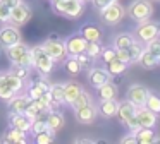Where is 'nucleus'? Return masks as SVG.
Listing matches in <instances>:
<instances>
[{
    "instance_id": "9d476101",
    "label": "nucleus",
    "mask_w": 160,
    "mask_h": 144,
    "mask_svg": "<svg viewBox=\"0 0 160 144\" xmlns=\"http://www.w3.org/2000/svg\"><path fill=\"white\" fill-rule=\"evenodd\" d=\"M21 41V33H19L18 26H4L0 27V46L2 48H7L11 45Z\"/></svg>"
},
{
    "instance_id": "2f4dec72",
    "label": "nucleus",
    "mask_w": 160,
    "mask_h": 144,
    "mask_svg": "<svg viewBox=\"0 0 160 144\" xmlns=\"http://www.w3.org/2000/svg\"><path fill=\"white\" fill-rule=\"evenodd\" d=\"M128 50V55H129V64H134V62H138L139 55H141V51L145 50V46H143V43H139V41H134V43L131 45V46L126 48Z\"/></svg>"
},
{
    "instance_id": "dca6fc26",
    "label": "nucleus",
    "mask_w": 160,
    "mask_h": 144,
    "mask_svg": "<svg viewBox=\"0 0 160 144\" xmlns=\"http://www.w3.org/2000/svg\"><path fill=\"white\" fill-rule=\"evenodd\" d=\"M79 34L84 38L86 41H100L102 40V29H100V26L98 24H95V22H84V24H81V27H79Z\"/></svg>"
},
{
    "instance_id": "39448f33",
    "label": "nucleus",
    "mask_w": 160,
    "mask_h": 144,
    "mask_svg": "<svg viewBox=\"0 0 160 144\" xmlns=\"http://www.w3.org/2000/svg\"><path fill=\"white\" fill-rule=\"evenodd\" d=\"M100 16H102V21H103L105 24L115 26V24H119L124 19L126 9H124V5L119 3V0H114V2H110L107 7H103V9L100 10Z\"/></svg>"
},
{
    "instance_id": "473e14b6",
    "label": "nucleus",
    "mask_w": 160,
    "mask_h": 144,
    "mask_svg": "<svg viewBox=\"0 0 160 144\" xmlns=\"http://www.w3.org/2000/svg\"><path fill=\"white\" fill-rule=\"evenodd\" d=\"M102 48L103 46L100 45V41H86V50H84V53L88 57H91L93 60H97V58H100Z\"/></svg>"
},
{
    "instance_id": "20e7f679",
    "label": "nucleus",
    "mask_w": 160,
    "mask_h": 144,
    "mask_svg": "<svg viewBox=\"0 0 160 144\" xmlns=\"http://www.w3.org/2000/svg\"><path fill=\"white\" fill-rule=\"evenodd\" d=\"M160 33V22H153V21H145V22H138V26H136L134 29V40L139 41V43H148L150 40H153V38H157Z\"/></svg>"
},
{
    "instance_id": "4468645a",
    "label": "nucleus",
    "mask_w": 160,
    "mask_h": 144,
    "mask_svg": "<svg viewBox=\"0 0 160 144\" xmlns=\"http://www.w3.org/2000/svg\"><path fill=\"white\" fill-rule=\"evenodd\" d=\"M134 113H136V105L131 103L129 99H126V101H122V103H117L115 117L119 118V122H121L122 125H126V123L134 117Z\"/></svg>"
},
{
    "instance_id": "79ce46f5",
    "label": "nucleus",
    "mask_w": 160,
    "mask_h": 144,
    "mask_svg": "<svg viewBox=\"0 0 160 144\" xmlns=\"http://www.w3.org/2000/svg\"><path fill=\"white\" fill-rule=\"evenodd\" d=\"M9 16H11V7L0 2V22H9Z\"/></svg>"
},
{
    "instance_id": "3c124183",
    "label": "nucleus",
    "mask_w": 160,
    "mask_h": 144,
    "mask_svg": "<svg viewBox=\"0 0 160 144\" xmlns=\"http://www.w3.org/2000/svg\"><path fill=\"white\" fill-rule=\"evenodd\" d=\"M158 36H160V33H158Z\"/></svg>"
},
{
    "instance_id": "37998d69",
    "label": "nucleus",
    "mask_w": 160,
    "mask_h": 144,
    "mask_svg": "<svg viewBox=\"0 0 160 144\" xmlns=\"http://www.w3.org/2000/svg\"><path fill=\"white\" fill-rule=\"evenodd\" d=\"M91 2H93V5L97 7L98 10H102L103 7H107L110 2H114V0H91Z\"/></svg>"
},
{
    "instance_id": "2eb2a0df",
    "label": "nucleus",
    "mask_w": 160,
    "mask_h": 144,
    "mask_svg": "<svg viewBox=\"0 0 160 144\" xmlns=\"http://www.w3.org/2000/svg\"><path fill=\"white\" fill-rule=\"evenodd\" d=\"M45 122H47V129H48L50 132H53V134H57L59 130H62V127L66 125L64 115L60 112H57L55 108L50 110V112L45 115Z\"/></svg>"
},
{
    "instance_id": "f03ea898",
    "label": "nucleus",
    "mask_w": 160,
    "mask_h": 144,
    "mask_svg": "<svg viewBox=\"0 0 160 144\" xmlns=\"http://www.w3.org/2000/svg\"><path fill=\"white\" fill-rule=\"evenodd\" d=\"M52 5H53V12L59 14V16L69 17V19H78L83 14L84 0H57Z\"/></svg>"
},
{
    "instance_id": "423d86ee",
    "label": "nucleus",
    "mask_w": 160,
    "mask_h": 144,
    "mask_svg": "<svg viewBox=\"0 0 160 144\" xmlns=\"http://www.w3.org/2000/svg\"><path fill=\"white\" fill-rule=\"evenodd\" d=\"M31 7L24 2H19L18 5L11 7V16H9V22H12L14 26H22L31 19Z\"/></svg>"
},
{
    "instance_id": "a878e982",
    "label": "nucleus",
    "mask_w": 160,
    "mask_h": 144,
    "mask_svg": "<svg viewBox=\"0 0 160 144\" xmlns=\"http://www.w3.org/2000/svg\"><path fill=\"white\" fill-rule=\"evenodd\" d=\"M97 96H98V99H112V98H115V96H117V84L107 81L105 84L98 86L97 88Z\"/></svg>"
},
{
    "instance_id": "c9c22d12",
    "label": "nucleus",
    "mask_w": 160,
    "mask_h": 144,
    "mask_svg": "<svg viewBox=\"0 0 160 144\" xmlns=\"http://www.w3.org/2000/svg\"><path fill=\"white\" fill-rule=\"evenodd\" d=\"M16 75H18L21 81H26V79L31 77V67H26V65H19V64H14L12 65V70Z\"/></svg>"
},
{
    "instance_id": "7c9ffc66",
    "label": "nucleus",
    "mask_w": 160,
    "mask_h": 144,
    "mask_svg": "<svg viewBox=\"0 0 160 144\" xmlns=\"http://www.w3.org/2000/svg\"><path fill=\"white\" fill-rule=\"evenodd\" d=\"M62 62H64V69H66L67 74L78 75L81 72V65H79V62H78L76 57H71V55H69V58H64Z\"/></svg>"
},
{
    "instance_id": "a18cd8bd",
    "label": "nucleus",
    "mask_w": 160,
    "mask_h": 144,
    "mask_svg": "<svg viewBox=\"0 0 160 144\" xmlns=\"http://www.w3.org/2000/svg\"><path fill=\"white\" fill-rule=\"evenodd\" d=\"M0 2L4 3V5H7V7H14V5H18L21 0H0Z\"/></svg>"
},
{
    "instance_id": "f257e3e1",
    "label": "nucleus",
    "mask_w": 160,
    "mask_h": 144,
    "mask_svg": "<svg viewBox=\"0 0 160 144\" xmlns=\"http://www.w3.org/2000/svg\"><path fill=\"white\" fill-rule=\"evenodd\" d=\"M31 55H33V67L36 69V72H38L40 75H48L50 72L53 70L55 62H53L52 57L43 50L42 45L33 46L31 48Z\"/></svg>"
},
{
    "instance_id": "72a5a7b5",
    "label": "nucleus",
    "mask_w": 160,
    "mask_h": 144,
    "mask_svg": "<svg viewBox=\"0 0 160 144\" xmlns=\"http://www.w3.org/2000/svg\"><path fill=\"white\" fill-rule=\"evenodd\" d=\"M24 113H26V115H28L31 120H35V118H40V117H45V115H47V113L43 112V110L40 108V106L36 105V103L33 101V99H29L28 106H26V110H24Z\"/></svg>"
},
{
    "instance_id": "c756f323",
    "label": "nucleus",
    "mask_w": 160,
    "mask_h": 144,
    "mask_svg": "<svg viewBox=\"0 0 160 144\" xmlns=\"http://www.w3.org/2000/svg\"><path fill=\"white\" fill-rule=\"evenodd\" d=\"M138 64L141 65L143 69H146V70H152V69L157 67V57L153 53H150L148 50H143L141 55H139V58H138Z\"/></svg>"
},
{
    "instance_id": "1a4fd4ad",
    "label": "nucleus",
    "mask_w": 160,
    "mask_h": 144,
    "mask_svg": "<svg viewBox=\"0 0 160 144\" xmlns=\"http://www.w3.org/2000/svg\"><path fill=\"white\" fill-rule=\"evenodd\" d=\"M74 113H76V120H78V122L88 125V123H93L95 120H97L98 108L93 105V101H90L88 105L81 106V108H76V110H74Z\"/></svg>"
},
{
    "instance_id": "9b49d317",
    "label": "nucleus",
    "mask_w": 160,
    "mask_h": 144,
    "mask_svg": "<svg viewBox=\"0 0 160 144\" xmlns=\"http://www.w3.org/2000/svg\"><path fill=\"white\" fill-rule=\"evenodd\" d=\"M50 84L47 81V75H36V77L31 79L28 86V96L29 98H38V96H43L47 91H48Z\"/></svg>"
},
{
    "instance_id": "393cba45",
    "label": "nucleus",
    "mask_w": 160,
    "mask_h": 144,
    "mask_svg": "<svg viewBox=\"0 0 160 144\" xmlns=\"http://www.w3.org/2000/svg\"><path fill=\"white\" fill-rule=\"evenodd\" d=\"M115 112H117V101H115V98H112V99H100L98 113H100L103 118H112V117H115Z\"/></svg>"
},
{
    "instance_id": "f8f14e48",
    "label": "nucleus",
    "mask_w": 160,
    "mask_h": 144,
    "mask_svg": "<svg viewBox=\"0 0 160 144\" xmlns=\"http://www.w3.org/2000/svg\"><path fill=\"white\" fill-rule=\"evenodd\" d=\"M157 117L153 112H150L146 106H136V113H134V118L138 122L139 127H155L157 123Z\"/></svg>"
},
{
    "instance_id": "58836bf2",
    "label": "nucleus",
    "mask_w": 160,
    "mask_h": 144,
    "mask_svg": "<svg viewBox=\"0 0 160 144\" xmlns=\"http://www.w3.org/2000/svg\"><path fill=\"white\" fill-rule=\"evenodd\" d=\"M146 46H145V50H148L150 53H153L155 57H158L160 55V36H157V38H153V40H150L148 43H145Z\"/></svg>"
},
{
    "instance_id": "c03bdc74",
    "label": "nucleus",
    "mask_w": 160,
    "mask_h": 144,
    "mask_svg": "<svg viewBox=\"0 0 160 144\" xmlns=\"http://www.w3.org/2000/svg\"><path fill=\"white\" fill-rule=\"evenodd\" d=\"M121 144H136V139H134V136H132L131 132L128 134V136H124L121 139Z\"/></svg>"
},
{
    "instance_id": "a211bd4d",
    "label": "nucleus",
    "mask_w": 160,
    "mask_h": 144,
    "mask_svg": "<svg viewBox=\"0 0 160 144\" xmlns=\"http://www.w3.org/2000/svg\"><path fill=\"white\" fill-rule=\"evenodd\" d=\"M0 141H2V142H9V144H26L29 139H28V132L12 129L11 127L4 136L0 137Z\"/></svg>"
},
{
    "instance_id": "49530a36",
    "label": "nucleus",
    "mask_w": 160,
    "mask_h": 144,
    "mask_svg": "<svg viewBox=\"0 0 160 144\" xmlns=\"http://www.w3.org/2000/svg\"><path fill=\"white\" fill-rule=\"evenodd\" d=\"M76 142H86V144H90V142H93L91 139H76Z\"/></svg>"
},
{
    "instance_id": "6ab92c4d",
    "label": "nucleus",
    "mask_w": 160,
    "mask_h": 144,
    "mask_svg": "<svg viewBox=\"0 0 160 144\" xmlns=\"http://www.w3.org/2000/svg\"><path fill=\"white\" fill-rule=\"evenodd\" d=\"M146 93H148V89H146L145 86L132 84L131 88L128 89V99L131 103H134L136 106H141L143 103H145V99H146Z\"/></svg>"
},
{
    "instance_id": "5701e85b",
    "label": "nucleus",
    "mask_w": 160,
    "mask_h": 144,
    "mask_svg": "<svg viewBox=\"0 0 160 144\" xmlns=\"http://www.w3.org/2000/svg\"><path fill=\"white\" fill-rule=\"evenodd\" d=\"M83 91V86L76 81H69V82H64V103L71 105L74 99L78 98V94Z\"/></svg>"
},
{
    "instance_id": "412c9836",
    "label": "nucleus",
    "mask_w": 160,
    "mask_h": 144,
    "mask_svg": "<svg viewBox=\"0 0 160 144\" xmlns=\"http://www.w3.org/2000/svg\"><path fill=\"white\" fill-rule=\"evenodd\" d=\"M131 134L134 136L136 144H153L155 142V137H157L153 127H139L138 130H134Z\"/></svg>"
},
{
    "instance_id": "4be33fe9",
    "label": "nucleus",
    "mask_w": 160,
    "mask_h": 144,
    "mask_svg": "<svg viewBox=\"0 0 160 144\" xmlns=\"http://www.w3.org/2000/svg\"><path fill=\"white\" fill-rule=\"evenodd\" d=\"M28 50H29L28 45H24L22 41H18V43H14V45H11V46L5 48V55H7V58L12 62V64H18L19 58H21Z\"/></svg>"
},
{
    "instance_id": "de8ad7c7",
    "label": "nucleus",
    "mask_w": 160,
    "mask_h": 144,
    "mask_svg": "<svg viewBox=\"0 0 160 144\" xmlns=\"http://www.w3.org/2000/svg\"><path fill=\"white\" fill-rule=\"evenodd\" d=\"M157 65H160V55L157 57Z\"/></svg>"
},
{
    "instance_id": "0eeeda50",
    "label": "nucleus",
    "mask_w": 160,
    "mask_h": 144,
    "mask_svg": "<svg viewBox=\"0 0 160 144\" xmlns=\"http://www.w3.org/2000/svg\"><path fill=\"white\" fill-rule=\"evenodd\" d=\"M42 46L52 57L53 62H62L67 57V51H66V46H64L62 40H47Z\"/></svg>"
},
{
    "instance_id": "ea45409f",
    "label": "nucleus",
    "mask_w": 160,
    "mask_h": 144,
    "mask_svg": "<svg viewBox=\"0 0 160 144\" xmlns=\"http://www.w3.org/2000/svg\"><path fill=\"white\" fill-rule=\"evenodd\" d=\"M76 58H78V62H79V65H81V70H86V69H91V64H93V58L91 57H88L86 53H78L76 55Z\"/></svg>"
},
{
    "instance_id": "6e6552de",
    "label": "nucleus",
    "mask_w": 160,
    "mask_h": 144,
    "mask_svg": "<svg viewBox=\"0 0 160 144\" xmlns=\"http://www.w3.org/2000/svg\"><path fill=\"white\" fill-rule=\"evenodd\" d=\"M62 43H64V46H66L67 55H71V57H76L78 53H83V51L86 50V40H84L79 33L67 36Z\"/></svg>"
},
{
    "instance_id": "f704fd0d",
    "label": "nucleus",
    "mask_w": 160,
    "mask_h": 144,
    "mask_svg": "<svg viewBox=\"0 0 160 144\" xmlns=\"http://www.w3.org/2000/svg\"><path fill=\"white\" fill-rule=\"evenodd\" d=\"M33 141H35L36 144H52L53 141H55V134L47 129V130H43V132L33 134Z\"/></svg>"
},
{
    "instance_id": "bb28decb",
    "label": "nucleus",
    "mask_w": 160,
    "mask_h": 144,
    "mask_svg": "<svg viewBox=\"0 0 160 144\" xmlns=\"http://www.w3.org/2000/svg\"><path fill=\"white\" fill-rule=\"evenodd\" d=\"M143 106H146V108H148L150 112H153L155 115H160V94L158 93H153V91H148Z\"/></svg>"
},
{
    "instance_id": "8fccbe9b",
    "label": "nucleus",
    "mask_w": 160,
    "mask_h": 144,
    "mask_svg": "<svg viewBox=\"0 0 160 144\" xmlns=\"http://www.w3.org/2000/svg\"><path fill=\"white\" fill-rule=\"evenodd\" d=\"M53 2H57V0H52V3H53Z\"/></svg>"
},
{
    "instance_id": "b1692460",
    "label": "nucleus",
    "mask_w": 160,
    "mask_h": 144,
    "mask_svg": "<svg viewBox=\"0 0 160 144\" xmlns=\"http://www.w3.org/2000/svg\"><path fill=\"white\" fill-rule=\"evenodd\" d=\"M48 94H50V99H52V106H53V108L64 105V84H62V82L50 84Z\"/></svg>"
},
{
    "instance_id": "603ef678",
    "label": "nucleus",
    "mask_w": 160,
    "mask_h": 144,
    "mask_svg": "<svg viewBox=\"0 0 160 144\" xmlns=\"http://www.w3.org/2000/svg\"><path fill=\"white\" fill-rule=\"evenodd\" d=\"M84 2H86V0H84Z\"/></svg>"
},
{
    "instance_id": "cd10ccee",
    "label": "nucleus",
    "mask_w": 160,
    "mask_h": 144,
    "mask_svg": "<svg viewBox=\"0 0 160 144\" xmlns=\"http://www.w3.org/2000/svg\"><path fill=\"white\" fill-rule=\"evenodd\" d=\"M134 36H132L131 33H121L117 34V36L114 38V48L115 50H124V48L131 46L132 43H134Z\"/></svg>"
},
{
    "instance_id": "a19ab883",
    "label": "nucleus",
    "mask_w": 160,
    "mask_h": 144,
    "mask_svg": "<svg viewBox=\"0 0 160 144\" xmlns=\"http://www.w3.org/2000/svg\"><path fill=\"white\" fill-rule=\"evenodd\" d=\"M115 57V48H102V53H100V58L102 62H110L112 58Z\"/></svg>"
},
{
    "instance_id": "e433bc0d",
    "label": "nucleus",
    "mask_w": 160,
    "mask_h": 144,
    "mask_svg": "<svg viewBox=\"0 0 160 144\" xmlns=\"http://www.w3.org/2000/svg\"><path fill=\"white\" fill-rule=\"evenodd\" d=\"M91 101V96H90V93H86L83 89V91L78 94V98L74 99L72 103H71V106H72V110H76V108H81V106H84V105H88V103Z\"/></svg>"
},
{
    "instance_id": "c85d7f7f",
    "label": "nucleus",
    "mask_w": 160,
    "mask_h": 144,
    "mask_svg": "<svg viewBox=\"0 0 160 144\" xmlns=\"http://www.w3.org/2000/svg\"><path fill=\"white\" fill-rule=\"evenodd\" d=\"M105 65H107L105 69L108 70V74H110V75H121L122 72L128 69V64H126V62H122L121 58H117V57H114L110 62H107Z\"/></svg>"
},
{
    "instance_id": "aec40b11",
    "label": "nucleus",
    "mask_w": 160,
    "mask_h": 144,
    "mask_svg": "<svg viewBox=\"0 0 160 144\" xmlns=\"http://www.w3.org/2000/svg\"><path fill=\"white\" fill-rule=\"evenodd\" d=\"M29 96L28 94H14L11 99H7L9 101V112L11 113H24L26 106H28L29 103Z\"/></svg>"
},
{
    "instance_id": "4c0bfd02",
    "label": "nucleus",
    "mask_w": 160,
    "mask_h": 144,
    "mask_svg": "<svg viewBox=\"0 0 160 144\" xmlns=\"http://www.w3.org/2000/svg\"><path fill=\"white\" fill-rule=\"evenodd\" d=\"M31 134H38V132H43L47 130V122H45V117H40V118H35L31 122V127H29Z\"/></svg>"
},
{
    "instance_id": "f3484780",
    "label": "nucleus",
    "mask_w": 160,
    "mask_h": 144,
    "mask_svg": "<svg viewBox=\"0 0 160 144\" xmlns=\"http://www.w3.org/2000/svg\"><path fill=\"white\" fill-rule=\"evenodd\" d=\"M33 120L29 118L26 113H11L9 115V125L12 129L18 130H24V132H29V127H31Z\"/></svg>"
},
{
    "instance_id": "7ed1b4c3",
    "label": "nucleus",
    "mask_w": 160,
    "mask_h": 144,
    "mask_svg": "<svg viewBox=\"0 0 160 144\" xmlns=\"http://www.w3.org/2000/svg\"><path fill=\"white\" fill-rule=\"evenodd\" d=\"M128 17H131L136 22H145L152 17L153 14V5L150 0H132L128 5V10H126Z\"/></svg>"
},
{
    "instance_id": "ddd939ff",
    "label": "nucleus",
    "mask_w": 160,
    "mask_h": 144,
    "mask_svg": "<svg viewBox=\"0 0 160 144\" xmlns=\"http://www.w3.org/2000/svg\"><path fill=\"white\" fill-rule=\"evenodd\" d=\"M110 79H112V75L108 74V70L105 67H93L88 72V82H90L95 89H97L98 86L105 84L107 81H110Z\"/></svg>"
},
{
    "instance_id": "09e8293b",
    "label": "nucleus",
    "mask_w": 160,
    "mask_h": 144,
    "mask_svg": "<svg viewBox=\"0 0 160 144\" xmlns=\"http://www.w3.org/2000/svg\"><path fill=\"white\" fill-rule=\"evenodd\" d=\"M150 2H160V0H150Z\"/></svg>"
}]
</instances>
